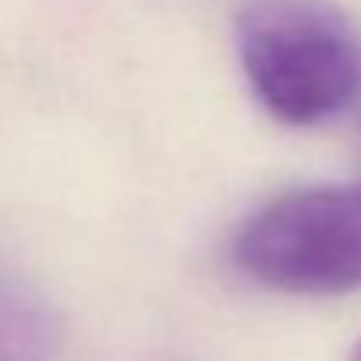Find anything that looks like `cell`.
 Masks as SVG:
<instances>
[{
  "label": "cell",
  "instance_id": "cell-1",
  "mask_svg": "<svg viewBox=\"0 0 361 361\" xmlns=\"http://www.w3.org/2000/svg\"><path fill=\"white\" fill-rule=\"evenodd\" d=\"M235 49L256 102L288 126L337 120L361 92V39L319 0H249Z\"/></svg>",
  "mask_w": 361,
  "mask_h": 361
},
{
  "label": "cell",
  "instance_id": "cell-2",
  "mask_svg": "<svg viewBox=\"0 0 361 361\" xmlns=\"http://www.w3.org/2000/svg\"><path fill=\"white\" fill-rule=\"evenodd\" d=\"M242 277L284 295H348L361 288V186L288 190L232 232Z\"/></svg>",
  "mask_w": 361,
  "mask_h": 361
},
{
  "label": "cell",
  "instance_id": "cell-3",
  "mask_svg": "<svg viewBox=\"0 0 361 361\" xmlns=\"http://www.w3.org/2000/svg\"><path fill=\"white\" fill-rule=\"evenodd\" d=\"M60 348V312L35 288L0 270V361H53Z\"/></svg>",
  "mask_w": 361,
  "mask_h": 361
},
{
  "label": "cell",
  "instance_id": "cell-4",
  "mask_svg": "<svg viewBox=\"0 0 361 361\" xmlns=\"http://www.w3.org/2000/svg\"><path fill=\"white\" fill-rule=\"evenodd\" d=\"M351 361H361V344L355 348V355H351Z\"/></svg>",
  "mask_w": 361,
  "mask_h": 361
}]
</instances>
